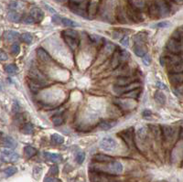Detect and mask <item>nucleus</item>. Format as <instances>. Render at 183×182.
<instances>
[{"label":"nucleus","instance_id":"obj_1","mask_svg":"<svg viewBox=\"0 0 183 182\" xmlns=\"http://www.w3.org/2000/svg\"><path fill=\"white\" fill-rule=\"evenodd\" d=\"M93 171H99L110 175H118L123 172V165L119 161L113 160L102 168H93Z\"/></svg>","mask_w":183,"mask_h":182},{"label":"nucleus","instance_id":"obj_2","mask_svg":"<svg viewBox=\"0 0 183 182\" xmlns=\"http://www.w3.org/2000/svg\"><path fill=\"white\" fill-rule=\"evenodd\" d=\"M99 146H100V148H102L105 151L113 152L117 147V142L112 136H105L100 141Z\"/></svg>","mask_w":183,"mask_h":182},{"label":"nucleus","instance_id":"obj_3","mask_svg":"<svg viewBox=\"0 0 183 182\" xmlns=\"http://www.w3.org/2000/svg\"><path fill=\"white\" fill-rule=\"evenodd\" d=\"M18 158H19V155L13 150H9V149L6 148L1 151V161L2 162L14 163V162H17L18 160Z\"/></svg>","mask_w":183,"mask_h":182},{"label":"nucleus","instance_id":"obj_4","mask_svg":"<svg viewBox=\"0 0 183 182\" xmlns=\"http://www.w3.org/2000/svg\"><path fill=\"white\" fill-rule=\"evenodd\" d=\"M167 50L172 53V54H180L183 51L182 43L180 40H177L173 38H171L168 42H167Z\"/></svg>","mask_w":183,"mask_h":182},{"label":"nucleus","instance_id":"obj_5","mask_svg":"<svg viewBox=\"0 0 183 182\" xmlns=\"http://www.w3.org/2000/svg\"><path fill=\"white\" fill-rule=\"evenodd\" d=\"M139 88V82H133L131 84H128V85H115L113 87V90L117 94H125L131 91H134L135 89H138Z\"/></svg>","mask_w":183,"mask_h":182},{"label":"nucleus","instance_id":"obj_6","mask_svg":"<svg viewBox=\"0 0 183 182\" xmlns=\"http://www.w3.org/2000/svg\"><path fill=\"white\" fill-rule=\"evenodd\" d=\"M29 80L40 84L41 86H44L47 83V80L46 78L41 74V72L37 70V69H31L29 70Z\"/></svg>","mask_w":183,"mask_h":182},{"label":"nucleus","instance_id":"obj_7","mask_svg":"<svg viewBox=\"0 0 183 182\" xmlns=\"http://www.w3.org/2000/svg\"><path fill=\"white\" fill-rule=\"evenodd\" d=\"M155 4L157 6L158 11L159 17H165L170 15V8L169 4L165 0H156Z\"/></svg>","mask_w":183,"mask_h":182},{"label":"nucleus","instance_id":"obj_8","mask_svg":"<svg viewBox=\"0 0 183 182\" xmlns=\"http://www.w3.org/2000/svg\"><path fill=\"white\" fill-rule=\"evenodd\" d=\"M70 7H71V10L72 12H74L75 14L84 17H88V6L87 5L73 3L70 6Z\"/></svg>","mask_w":183,"mask_h":182},{"label":"nucleus","instance_id":"obj_9","mask_svg":"<svg viewBox=\"0 0 183 182\" xmlns=\"http://www.w3.org/2000/svg\"><path fill=\"white\" fill-rule=\"evenodd\" d=\"M1 145L2 146H4L5 148H7V149H14L17 147V141L11 137V136H8V135H6V136H2L1 138Z\"/></svg>","mask_w":183,"mask_h":182},{"label":"nucleus","instance_id":"obj_10","mask_svg":"<svg viewBox=\"0 0 183 182\" xmlns=\"http://www.w3.org/2000/svg\"><path fill=\"white\" fill-rule=\"evenodd\" d=\"M133 51L137 57L140 58H143L145 55L147 54V49L144 43H135L133 47Z\"/></svg>","mask_w":183,"mask_h":182},{"label":"nucleus","instance_id":"obj_11","mask_svg":"<svg viewBox=\"0 0 183 182\" xmlns=\"http://www.w3.org/2000/svg\"><path fill=\"white\" fill-rule=\"evenodd\" d=\"M30 16L34 18L35 22H40L44 18V12L41 8L38 6H34L30 9Z\"/></svg>","mask_w":183,"mask_h":182},{"label":"nucleus","instance_id":"obj_12","mask_svg":"<svg viewBox=\"0 0 183 182\" xmlns=\"http://www.w3.org/2000/svg\"><path fill=\"white\" fill-rule=\"evenodd\" d=\"M170 82L174 85L183 84V72L179 73H170L169 74Z\"/></svg>","mask_w":183,"mask_h":182},{"label":"nucleus","instance_id":"obj_13","mask_svg":"<svg viewBox=\"0 0 183 182\" xmlns=\"http://www.w3.org/2000/svg\"><path fill=\"white\" fill-rule=\"evenodd\" d=\"M120 135H122V138L128 146H131L134 144L133 143V128H128L123 131L120 133Z\"/></svg>","mask_w":183,"mask_h":182},{"label":"nucleus","instance_id":"obj_14","mask_svg":"<svg viewBox=\"0 0 183 182\" xmlns=\"http://www.w3.org/2000/svg\"><path fill=\"white\" fill-rule=\"evenodd\" d=\"M173 134H174V129L171 126H169V125L161 126V135H162L163 139H165V140L170 139L172 137Z\"/></svg>","mask_w":183,"mask_h":182},{"label":"nucleus","instance_id":"obj_15","mask_svg":"<svg viewBox=\"0 0 183 182\" xmlns=\"http://www.w3.org/2000/svg\"><path fill=\"white\" fill-rule=\"evenodd\" d=\"M44 157L51 162L53 163H59L62 160V157L60 154H55V153H50V152H44L43 153Z\"/></svg>","mask_w":183,"mask_h":182},{"label":"nucleus","instance_id":"obj_16","mask_svg":"<svg viewBox=\"0 0 183 182\" xmlns=\"http://www.w3.org/2000/svg\"><path fill=\"white\" fill-rule=\"evenodd\" d=\"M20 38L19 33L14 30H7L4 33V39L9 42H13L16 41L17 40H18Z\"/></svg>","mask_w":183,"mask_h":182},{"label":"nucleus","instance_id":"obj_17","mask_svg":"<svg viewBox=\"0 0 183 182\" xmlns=\"http://www.w3.org/2000/svg\"><path fill=\"white\" fill-rule=\"evenodd\" d=\"M135 82H137V80L135 78H133L130 76H122L116 80V85H120V86L128 85V84H131Z\"/></svg>","mask_w":183,"mask_h":182},{"label":"nucleus","instance_id":"obj_18","mask_svg":"<svg viewBox=\"0 0 183 182\" xmlns=\"http://www.w3.org/2000/svg\"><path fill=\"white\" fill-rule=\"evenodd\" d=\"M37 55L39 59L43 62H50L51 61V57L43 48H39L37 50Z\"/></svg>","mask_w":183,"mask_h":182},{"label":"nucleus","instance_id":"obj_19","mask_svg":"<svg viewBox=\"0 0 183 182\" xmlns=\"http://www.w3.org/2000/svg\"><path fill=\"white\" fill-rule=\"evenodd\" d=\"M93 160L99 163H109L114 160V158L110 156L105 155V154H96L93 157Z\"/></svg>","mask_w":183,"mask_h":182},{"label":"nucleus","instance_id":"obj_20","mask_svg":"<svg viewBox=\"0 0 183 182\" xmlns=\"http://www.w3.org/2000/svg\"><path fill=\"white\" fill-rule=\"evenodd\" d=\"M116 123H117V122L116 121H102L99 123L98 128L103 131H107V130L113 128L114 126H116Z\"/></svg>","mask_w":183,"mask_h":182},{"label":"nucleus","instance_id":"obj_21","mask_svg":"<svg viewBox=\"0 0 183 182\" xmlns=\"http://www.w3.org/2000/svg\"><path fill=\"white\" fill-rule=\"evenodd\" d=\"M7 19L11 22H14V23H17L20 21L21 19V17L19 15L18 12H17V10H10L8 13H7Z\"/></svg>","mask_w":183,"mask_h":182},{"label":"nucleus","instance_id":"obj_22","mask_svg":"<svg viewBox=\"0 0 183 182\" xmlns=\"http://www.w3.org/2000/svg\"><path fill=\"white\" fill-rule=\"evenodd\" d=\"M154 100H155V102L157 104H158L160 105H163V104H165L167 98H166V95L161 91H158L154 94Z\"/></svg>","mask_w":183,"mask_h":182},{"label":"nucleus","instance_id":"obj_23","mask_svg":"<svg viewBox=\"0 0 183 182\" xmlns=\"http://www.w3.org/2000/svg\"><path fill=\"white\" fill-rule=\"evenodd\" d=\"M114 103L118 105L119 107H121L122 109L124 110H129L131 109V106H132V104L130 102H128L127 100H123V99H116L114 101Z\"/></svg>","mask_w":183,"mask_h":182},{"label":"nucleus","instance_id":"obj_24","mask_svg":"<svg viewBox=\"0 0 183 182\" xmlns=\"http://www.w3.org/2000/svg\"><path fill=\"white\" fill-rule=\"evenodd\" d=\"M37 153H38V150L36 148H34L33 146H26L24 147V154H25V157L27 158L33 157Z\"/></svg>","mask_w":183,"mask_h":182},{"label":"nucleus","instance_id":"obj_25","mask_svg":"<svg viewBox=\"0 0 183 182\" xmlns=\"http://www.w3.org/2000/svg\"><path fill=\"white\" fill-rule=\"evenodd\" d=\"M20 132L25 135H31L34 132V126L31 123H26L20 128Z\"/></svg>","mask_w":183,"mask_h":182},{"label":"nucleus","instance_id":"obj_26","mask_svg":"<svg viewBox=\"0 0 183 182\" xmlns=\"http://www.w3.org/2000/svg\"><path fill=\"white\" fill-rule=\"evenodd\" d=\"M64 39H65L66 43L70 46V48L71 50H74L78 47L79 39H73V38H70V37H66V36H64Z\"/></svg>","mask_w":183,"mask_h":182},{"label":"nucleus","instance_id":"obj_27","mask_svg":"<svg viewBox=\"0 0 183 182\" xmlns=\"http://www.w3.org/2000/svg\"><path fill=\"white\" fill-rule=\"evenodd\" d=\"M170 73H179V72H183V62L178 63V64H174V65H170V67L169 68Z\"/></svg>","mask_w":183,"mask_h":182},{"label":"nucleus","instance_id":"obj_28","mask_svg":"<svg viewBox=\"0 0 183 182\" xmlns=\"http://www.w3.org/2000/svg\"><path fill=\"white\" fill-rule=\"evenodd\" d=\"M147 39V33H137L134 36V43H145Z\"/></svg>","mask_w":183,"mask_h":182},{"label":"nucleus","instance_id":"obj_29","mask_svg":"<svg viewBox=\"0 0 183 182\" xmlns=\"http://www.w3.org/2000/svg\"><path fill=\"white\" fill-rule=\"evenodd\" d=\"M51 143H53L54 145H61V144H62L64 142L63 136H61V135H59V134H53V135H51Z\"/></svg>","mask_w":183,"mask_h":182},{"label":"nucleus","instance_id":"obj_30","mask_svg":"<svg viewBox=\"0 0 183 182\" xmlns=\"http://www.w3.org/2000/svg\"><path fill=\"white\" fill-rule=\"evenodd\" d=\"M129 2L131 6L135 9L143 8L146 5V0H129Z\"/></svg>","mask_w":183,"mask_h":182},{"label":"nucleus","instance_id":"obj_31","mask_svg":"<svg viewBox=\"0 0 183 182\" xmlns=\"http://www.w3.org/2000/svg\"><path fill=\"white\" fill-rule=\"evenodd\" d=\"M61 24L65 27H79V24L76 23L75 21L71 20V19H69V18H66V17H62V21H61Z\"/></svg>","mask_w":183,"mask_h":182},{"label":"nucleus","instance_id":"obj_32","mask_svg":"<svg viewBox=\"0 0 183 182\" xmlns=\"http://www.w3.org/2000/svg\"><path fill=\"white\" fill-rule=\"evenodd\" d=\"M5 70L8 74H16L18 70V68L16 64H7L5 67Z\"/></svg>","mask_w":183,"mask_h":182},{"label":"nucleus","instance_id":"obj_33","mask_svg":"<svg viewBox=\"0 0 183 182\" xmlns=\"http://www.w3.org/2000/svg\"><path fill=\"white\" fill-rule=\"evenodd\" d=\"M63 35L66 37H70V38H73V39H79V34L77 31L73 30V29H66L63 32Z\"/></svg>","mask_w":183,"mask_h":182},{"label":"nucleus","instance_id":"obj_34","mask_svg":"<svg viewBox=\"0 0 183 182\" xmlns=\"http://www.w3.org/2000/svg\"><path fill=\"white\" fill-rule=\"evenodd\" d=\"M17 172V169L16 167H9V168H6L5 170H4V174H5V177L6 178H9L13 175H15L16 173Z\"/></svg>","mask_w":183,"mask_h":182},{"label":"nucleus","instance_id":"obj_35","mask_svg":"<svg viewBox=\"0 0 183 182\" xmlns=\"http://www.w3.org/2000/svg\"><path fill=\"white\" fill-rule=\"evenodd\" d=\"M20 40H22V41H24L27 44H30L33 40V37L30 33H23L20 36Z\"/></svg>","mask_w":183,"mask_h":182},{"label":"nucleus","instance_id":"obj_36","mask_svg":"<svg viewBox=\"0 0 183 182\" xmlns=\"http://www.w3.org/2000/svg\"><path fill=\"white\" fill-rule=\"evenodd\" d=\"M84 159H85V154H84V152H82V151L77 152V154L75 155V161H76L78 164L81 165V164L83 163Z\"/></svg>","mask_w":183,"mask_h":182},{"label":"nucleus","instance_id":"obj_37","mask_svg":"<svg viewBox=\"0 0 183 182\" xmlns=\"http://www.w3.org/2000/svg\"><path fill=\"white\" fill-rule=\"evenodd\" d=\"M51 121H52V123H53V124H54V125H56V126H60V125H61V124L64 123V119H63V117H62L61 116L58 115V116H52Z\"/></svg>","mask_w":183,"mask_h":182},{"label":"nucleus","instance_id":"obj_38","mask_svg":"<svg viewBox=\"0 0 183 182\" xmlns=\"http://www.w3.org/2000/svg\"><path fill=\"white\" fill-rule=\"evenodd\" d=\"M149 12H150V15L151 17H159V15H158V8H157V6L155 3H153L150 7H149Z\"/></svg>","mask_w":183,"mask_h":182},{"label":"nucleus","instance_id":"obj_39","mask_svg":"<svg viewBox=\"0 0 183 182\" xmlns=\"http://www.w3.org/2000/svg\"><path fill=\"white\" fill-rule=\"evenodd\" d=\"M25 121V118H24V115L20 114V113H17L15 115V117H14V123L16 124H22Z\"/></svg>","mask_w":183,"mask_h":182},{"label":"nucleus","instance_id":"obj_40","mask_svg":"<svg viewBox=\"0 0 183 182\" xmlns=\"http://www.w3.org/2000/svg\"><path fill=\"white\" fill-rule=\"evenodd\" d=\"M139 94H140V91L137 90V89H135V90L131 91V92H129V93H125V94H124V95L126 96V97L132 98V99H136V98H138Z\"/></svg>","mask_w":183,"mask_h":182},{"label":"nucleus","instance_id":"obj_41","mask_svg":"<svg viewBox=\"0 0 183 182\" xmlns=\"http://www.w3.org/2000/svg\"><path fill=\"white\" fill-rule=\"evenodd\" d=\"M118 51H119V57L121 61H125L129 59V53L125 50H120V48H118Z\"/></svg>","mask_w":183,"mask_h":182},{"label":"nucleus","instance_id":"obj_42","mask_svg":"<svg viewBox=\"0 0 183 182\" xmlns=\"http://www.w3.org/2000/svg\"><path fill=\"white\" fill-rule=\"evenodd\" d=\"M20 52V47L18 44H13L12 47H11V53L14 55V56H17L18 55Z\"/></svg>","mask_w":183,"mask_h":182},{"label":"nucleus","instance_id":"obj_43","mask_svg":"<svg viewBox=\"0 0 183 182\" xmlns=\"http://www.w3.org/2000/svg\"><path fill=\"white\" fill-rule=\"evenodd\" d=\"M22 22H23L24 24H33V23H35V20H34V18L29 15V16L24 17L22 18Z\"/></svg>","mask_w":183,"mask_h":182},{"label":"nucleus","instance_id":"obj_44","mask_svg":"<svg viewBox=\"0 0 183 182\" xmlns=\"http://www.w3.org/2000/svg\"><path fill=\"white\" fill-rule=\"evenodd\" d=\"M12 110H13V112H14L15 114H17V113H19V112L21 111V105L19 104V103H18L17 101H15V102H14Z\"/></svg>","mask_w":183,"mask_h":182},{"label":"nucleus","instance_id":"obj_45","mask_svg":"<svg viewBox=\"0 0 183 182\" xmlns=\"http://www.w3.org/2000/svg\"><path fill=\"white\" fill-rule=\"evenodd\" d=\"M137 135H138V136H139L140 139H145L146 135H147V130H146V128L145 127H141L140 129H138Z\"/></svg>","mask_w":183,"mask_h":182},{"label":"nucleus","instance_id":"obj_46","mask_svg":"<svg viewBox=\"0 0 183 182\" xmlns=\"http://www.w3.org/2000/svg\"><path fill=\"white\" fill-rule=\"evenodd\" d=\"M20 6H21V3L19 1H13V2H11V4L9 6V7L11 8V10H17Z\"/></svg>","mask_w":183,"mask_h":182},{"label":"nucleus","instance_id":"obj_47","mask_svg":"<svg viewBox=\"0 0 183 182\" xmlns=\"http://www.w3.org/2000/svg\"><path fill=\"white\" fill-rule=\"evenodd\" d=\"M170 25V23L169 21H161L158 24H156L154 26V28H167Z\"/></svg>","mask_w":183,"mask_h":182},{"label":"nucleus","instance_id":"obj_48","mask_svg":"<svg viewBox=\"0 0 183 182\" xmlns=\"http://www.w3.org/2000/svg\"><path fill=\"white\" fill-rule=\"evenodd\" d=\"M61 21H62V17L59 15H54L52 17V22L56 25H61Z\"/></svg>","mask_w":183,"mask_h":182},{"label":"nucleus","instance_id":"obj_49","mask_svg":"<svg viewBox=\"0 0 183 182\" xmlns=\"http://www.w3.org/2000/svg\"><path fill=\"white\" fill-rule=\"evenodd\" d=\"M49 173H50L51 175H52V176L58 175V173H59V168H58V166H52V167L50 169Z\"/></svg>","mask_w":183,"mask_h":182},{"label":"nucleus","instance_id":"obj_50","mask_svg":"<svg viewBox=\"0 0 183 182\" xmlns=\"http://www.w3.org/2000/svg\"><path fill=\"white\" fill-rule=\"evenodd\" d=\"M142 61H143V63L145 64V65H147V66H149L150 65V63H151V58H150V56L149 55H145L143 58H142Z\"/></svg>","mask_w":183,"mask_h":182},{"label":"nucleus","instance_id":"obj_51","mask_svg":"<svg viewBox=\"0 0 183 182\" xmlns=\"http://www.w3.org/2000/svg\"><path fill=\"white\" fill-rule=\"evenodd\" d=\"M89 38L91 39V40L93 42H95V43H98L101 40V37L97 36V35H94V34H90L89 35Z\"/></svg>","mask_w":183,"mask_h":182},{"label":"nucleus","instance_id":"obj_52","mask_svg":"<svg viewBox=\"0 0 183 182\" xmlns=\"http://www.w3.org/2000/svg\"><path fill=\"white\" fill-rule=\"evenodd\" d=\"M121 44L124 45V47H127L129 45V38L127 36H124L121 39Z\"/></svg>","mask_w":183,"mask_h":182},{"label":"nucleus","instance_id":"obj_53","mask_svg":"<svg viewBox=\"0 0 183 182\" xmlns=\"http://www.w3.org/2000/svg\"><path fill=\"white\" fill-rule=\"evenodd\" d=\"M156 86H157L158 89H160V90H167V89H168L167 86L165 85V83H163V82H156Z\"/></svg>","mask_w":183,"mask_h":182},{"label":"nucleus","instance_id":"obj_54","mask_svg":"<svg viewBox=\"0 0 183 182\" xmlns=\"http://www.w3.org/2000/svg\"><path fill=\"white\" fill-rule=\"evenodd\" d=\"M43 182H61L60 180L58 179H55V178H52V177H47L44 179V181Z\"/></svg>","mask_w":183,"mask_h":182},{"label":"nucleus","instance_id":"obj_55","mask_svg":"<svg viewBox=\"0 0 183 182\" xmlns=\"http://www.w3.org/2000/svg\"><path fill=\"white\" fill-rule=\"evenodd\" d=\"M152 116V113H151V111H149V110H144L143 111V113H142V116L143 117H150Z\"/></svg>","mask_w":183,"mask_h":182},{"label":"nucleus","instance_id":"obj_56","mask_svg":"<svg viewBox=\"0 0 183 182\" xmlns=\"http://www.w3.org/2000/svg\"><path fill=\"white\" fill-rule=\"evenodd\" d=\"M0 59H1V61H6V60L8 59L7 54H6V53H5L4 51H1V53H0Z\"/></svg>","mask_w":183,"mask_h":182},{"label":"nucleus","instance_id":"obj_57","mask_svg":"<svg viewBox=\"0 0 183 182\" xmlns=\"http://www.w3.org/2000/svg\"><path fill=\"white\" fill-rule=\"evenodd\" d=\"M159 63H160L161 66H165V64H166V58H165V56H161L159 58Z\"/></svg>","mask_w":183,"mask_h":182},{"label":"nucleus","instance_id":"obj_58","mask_svg":"<svg viewBox=\"0 0 183 182\" xmlns=\"http://www.w3.org/2000/svg\"><path fill=\"white\" fill-rule=\"evenodd\" d=\"M44 6H45V7L47 8V10H48V11H50L51 13H53V14H54V13L56 12V11H55V10H54V9H53V8H52L51 6H48L47 4H44Z\"/></svg>","mask_w":183,"mask_h":182},{"label":"nucleus","instance_id":"obj_59","mask_svg":"<svg viewBox=\"0 0 183 182\" xmlns=\"http://www.w3.org/2000/svg\"><path fill=\"white\" fill-rule=\"evenodd\" d=\"M172 1L177 3V4H182L183 3V0H172Z\"/></svg>","mask_w":183,"mask_h":182},{"label":"nucleus","instance_id":"obj_60","mask_svg":"<svg viewBox=\"0 0 183 182\" xmlns=\"http://www.w3.org/2000/svg\"><path fill=\"white\" fill-rule=\"evenodd\" d=\"M54 1H56V2H58V3H65V2H67V0H54Z\"/></svg>","mask_w":183,"mask_h":182},{"label":"nucleus","instance_id":"obj_61","mask_svg":"<svg viewBox=\"0 0 183 182\" xmlns=\"http://www.w3.org/2000/svg\"><path fill=\"white\" fill-rule=\"evenodd\" d=\"M180 57H181V61H183V51L181 53H180Z\"/></svg>","mask_w":183,"mask_h":182},{"label":"nucleus","instance_id":"obj_62","mask_svg":"<svg viewBox=\"0 0 183 182\" xmlns=\"http://www.w3.org/2000/svg\"><path fill=\"white\" fill-rule=\"evenodd\" d=\"M181 136H182V137H183V135H181Z\"/></svg>","mask_w":183,"mask_h":182}]
</instances>
